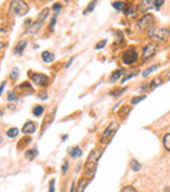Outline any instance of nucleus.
I'll return each instance as SVG.
<instances>
[{"instance_id":"obj_1","label":"nucleus","mask_w":170,"mask_h":192,"mask_svg":"<svg viewBox=\"0 0 170 192\" xmlns=\"http://www.w3.org/2000/svg\"><path fill=\"white\" fill-rule=\"evenodd\" d=\"M11 9L17 14V16H25L29 12V7L25 2H21V0H14L11 3Z\"/></svg>"},{"instance_id":"obj_2","label":"nucleus","mask_w":170,"mask_h":192,"mask_svg":"<svg viewBox=\"0 0 170 192\" xmlns=\"http://www.w3.org/2000/svg\"><path fill=\"white\" fill-rule=\"evenodd\" d=\"M116 127H118V124H116L115 122H113L111 124L106 128V131H105V135L102 136V139H101V142L102 144H108L109 140L113 137V135L115 134V130H116Z\"/></svg>"},{"instance_id":"obj_3","label":"nucleus","mask_w":170,"mask_h":192,"mask_svg":"<svg viewBox=\"0 0 170 192\" xmlns=\"http://www.w3.org/2000/svg\"><path fill=\"white\" fill-rule=\"evenodd\" d=\"M138 60V52L135 50H127L123 54V63L130 66V64H134Z\"/></svg>"},{"instance_id":"obj_4","label":"nucleus","mask_w":170,"mask_h":192,"mask_svg":"<svg viewBox=\"0 0 170 192\" xmlns=\"http://www.w3.org/2000/svg\"><path fill=\"white\" fill-rule=\"evenodd\" d=\"M29 76H30V78L37 84V85H46L47 84V80L48 77L42 75V73H34V72H30L29 73Z\"/></svg>"},{"instance_id":"obj_5","label":"nucleus","mask_w":170,"mask_h":192,"mask_svg":"<svg viewBox=\"0 0 170 192\" xmlns=\"http://www.w3.org/2000/svg\"><path fill=\"white\" fill-rule=\"evenodd\" d=\"M156 51H157V46L154 45V43H149V45H147L144 47L143 59L144 60H147V59H149L150 56H153L154 54H156Z\"/></svg>"},{"instance_id":"obj_6","label":"nucleus","mask_w":170,"mask_h":192,"mask_svg":"<svg viewBox=\"0 0 170 192\" xmlns=\"http://www.w3.org/2000/svg\"><path fill=\"white\" fill-rule=\"evenodd\" d=\"M150 36L153 38L158 39V41H164V39L168 37V30L164 28H158V29H154V30L150 33Z\"/></svg>"},{"instance_id":"obj_7","label":"nucleus","mask_w":170,"mask_h":192,"mask_svg":"<svg viewBox=\"0 0 170 192\" xmlns=\"http://www.w3.org/2000/svg\"><path fill=\"white\" fill-rule=\"evenodd\" d=\"M152 24H153V16H152V14H145V16H144L142 20H139L138 26H139L140 29H144V28L150 26Z\"/></svg>"},{"instance_id":"obj_8","label":"nucleus","mask_w":170,"mask_h":192,"mask_svg":"<svg viewBox=\"0 0 170 192\" xmlns=\"http://www.w3.org/2000/svg\"><path fill=\"white\" fill-rule=\"evenodd\" d=\"M36 128H37L36 123H33V122H28V123H25V124H24L21 132H22V134H25V135L34 134V132H36Z\"/></svg>"},{"instance_id":"obj_9","label":"nucleus","mask_w":170,"mask_h":192,"mask_svg":"<svg viewBox=\"0 0 170 192\" xmlns=\"http://www.w3.org/2000/svg\"><path fill=\"white\" fill-rule=\"evenodd\" d=\"M102 156V150L101 149H96V150H93L92 153L89 154V157H88V164H97V161L100 160V157Z\"/></svg>"},{"instance_id":"obj_10","label":"nucleus","mask_w":170,"mask_h":192,"mask_svg":"<svg viewBox=\"0 0 170 192\" xmlns=\"http://www.w3.org/2000/svg\"><path fill=\"white\" fill-rule=\"evenodd\" d=\"M41 26H42V21H40V20H37L36 22H33V25L30 26V29H29L28 32L30 33V34H36V33H38V32H40Z\"/></svg>"},{"instance_id":"obj_11","label":"nucleus","mask_w":170,"mask_h":192,"mask_svg":"<svg viewBox=\"0 0 170 192\" xmlns=\"http://www.w3.org/2000/svg\"><path fill=\"white\" fill-rule=\"evenodd\" d=\"M85 169H86V176L88 178H92V176L94 175V173H96V165L94 164H86V166H85Z\"/></svg>"},{"instance_id":"obj_12","label":"nucleus","mask_w":170,"mask_h":192,"mask_svg":"<svg viewBox=\"0 0 170 192\" xmlns=\"http://www.w3.org/2000/svg\"><path fill=\"white\" fill-rule=\"evenodd\" d=\"M54 54H51V52H48V51H45V52H42V60L45 62V63H51V62H54Z\"/></svg>"},{"instance_id":"obj_13","label":"nucleus","mask_w":170,"mask_h":192,"mask_svg":"<svg viewBox=\"0 0 170 192\" xmlns=\"http://www.w3.org/2000/svg\"><path fill=\"white\" fill-rule=\"evenodd\" d=\"M25 46H26V41H25V39H22L21 42L17 43L16 48H14V54H22L24 50H25Z\"/></svg>"},{"instance_id":"obj_14","label":"nucleus","mask_w":170,"mask_h":192,"mask_svg":"<svg viewBox=\"0 0 170 192\" xmlns=\"http://www.w3.org/2000/svg\"><path fill=\"white\" fill-rule=\"evenodd\" d=\"M43 111H45V107L43 106H36L33 110V115L34 116H41L43 114Z\"/></svg>"},{"instance_id":"obj_15","label":"nucleus","mask_w":170,"mask_h":192,"mask_svg":"<svg viewBox=\"0 0 170 192\" xmlns=\"http://www.w3.org/2000/svg\"><path fill=\"white\" fill-rule=\"evenodd\" d=\"M123 73H124V71H123V70H119V71H116L115 73H113V76H111V78H110V81H111V82H114V81H116V80H118V78H119L120 76H122V75H123Z\"/></svg>"},{"instance_id":"obj_16","label":"nucleus","mask_w":170,"mask_h":192,"mask_svg":"<svg viewBox=\"0 0 170 192\" xmlns=\"http://www.w3.org/2000/svg\"><path fill=\"white\" fill-rule=\"evenodd\" d=\"M81 154H82V152H81V149H80L79 146H75L74 149L71 150V156L74 157V158H75V157H80Z\"/></svg>"},{"instance_id":"obj_17","label":"nucleus","mask_w":170,"mask_h":192,"mask_svg":"<svg viewBox=\"0 0 170 192\" xmlns=\"http://www.w3.org/2000/svg\"><path fill=\"white\" fill-rule=\"evenodd\" d=\"M86 184H88V182L82 179V180L80 182V183H79V187H77V191H76V192H84V190H85Z\"/></svg>"},{"instance_id":"obj_18","label":"nucleus","mask_w":170,"mask_h":192,"mask_svg":"<svg viewBox=\"0 0 170 192\" xmlns=\"http://www.w3.org/2000/svg\"><path fill=\"white\" fill-rule=\"evenodd\" d=\"M48 12H50V11H48V8H45V9H43V11L40 13V17H38V20H40V21H43V20H46Z\"/></svg>"},{"instance_id":"obj_19","label":"nucleus","mask_w":170,"mask_h":192,"mask_svg":"<svg viewBox=\"0 0 170 192\" xmlns=\"http://www.w3.org/2000/svg\"><path fill=\"white\" fill-rule=\"evenodd\" d=\"M164 146L166 148V149L170 150V134L164 136Z\"/></svg>"},{"instance_id":"obj_20","label":"nucleus","mask_w":170,"mask_h":192,"mask_svg":"<svg viewBox=\"0 0 170 192\" xmlns=\"http://www.w3.org/2000/svg\"><path fill=\"white\" fill-rule=\"evenodd\" d=\"M7 135L9 137H16L18 135V130H17V128H9L8 132H7Z\"/></svg>"},{"instance_id":"obj_21","label":"nucleus","mask_w":170,"mask_h":192,"mask_svg":"<svg viewBox=\"0 0 170 192\" xmlns=\"http://www.w3.org/2000/svg\"><path fill=\"white\" fill-rule=\"evenodd\" d=\"M7 100L9 101V102H13V101H17L18 100V97L16 96V93H14V92H9L8 93V97H7Z\"/></svg>"},{"instance_id":"obj_22","label":"nucleus","mask_w":170,"mask_h":192,"mask_svg":"<svg viewBox=\"0 0 170 192\" xmlns=\"http://www.w3.org/2000/svg\"><path fill=\"white\" fill-rule=\"evenodd\" d=\"M36 156H37V150H36V149H34V150H29L28 153H26V158H29V160H33Z\"/></svg>"},{"instance_id":"obj_23","label":"nucleus","mask_w":170,"mask_h":192,"mask_svg":"<svg viewBox=\"0 0 170 192\" xmlns=\"http://www.w3.org/2000/svg\"><path fill=\"white\" fill-rule=\"evenodd\" d=\"M162 81L160 80V78H154V80L150 82V89H154V88H156L157 85H160V84H161Z\"/></svg>"},{"instance_id":"obj_24","label":"nucleus","mask_w":170,"mask_h":192,"mask_svg":"<svg viewBox=\"0 0 170 192\" xmlns=\"http://www.w3.org/2000/svg\"><path fill=\"white\" fill-rule=\"evenodd\" d=\"M131 169H132L134 171H139L140 170V165L136 161H131Z\"/></svg>"},{"instance_id":"obj_25","label":"nucleus","mask_w":170,"mask_h":192,"mask_svg":"<svg viewBox=\"0 0 170 192\" xmlns=\"http://www.w3.org/2000/svg\"><path fill=\"white\" fill-rule=\"evenodd\" d=\"M124 12H126V14H127L128 17H132L134 14H135V12H136V9H135L134 7H131V8H128V9H126Z\"/></svg>"},{"instance_id":"obj_26","label":"nucleus","mask_w":170,"mask_h":192,"mask_svg":"<svg viewBox=\"0 0 170 192\" xmlns=\"http://www.w3.org/2000/svg\"><path fill=\"white\" fill-rule=\"evenodd\" d=\"M156 70H157V66H153V67H150L149 70H147V71H144V72H143V76H144V77H147V76L149 75L150 72H153V71H156Z\"/></svg>"},{"instance_id":"obj_27","label":"nucleus","mask_w":170,"mask_h":192,"mask_svg":"<svg viewBox=\"0 0 170 192\" xmlns=\"http://www.w3.org/2000/svg\"><path fill=\"white\" fill-rule=\"evenodd\" d=\"M143 100H145V96H142V97H135V98H132V100H131V103H132V105H135V103H139L140 101H143Z\"/></svg>"},{"instance_id":"obj_28","label":"nucleus","mask_w":170,"mask_h":192,"mask_svg":"<svg viewBox=\"0 0 170 192\" xmlns=\"http://www.w3.org/2000/svg\"><path fill=\"white\" fill-rule=\"evenodd\" d=\"M105 45H106V39H102V41H100V42L96 45V48H97V50H101V48L104 47Z\"/></svg>"},{"instance_id":"obj_29","label":"nucleus","mask_w":170,"mask_h":192,"mask_svg":"<svg viewBox=\"0 0 170 192\" xmlns=\"http://www.w3.org/2000/svg\"><path fill=\"white\" fill-rule=\"evenodd\" d=\"M96 2H92L90 4H89V7H88V9H86V11H85V13H89V12H92V11H93V8L96 7Z\"/></svg>"},{"instance_id":"obj_30","label":"nucleus","mask_w":170,"mask_h":192,"mask_svg":"<svg viewBox=\"0 0 170 192\" xmlns=\"http://www.w3.org/2000/svg\"><path fill=\"white\" fill-rule=\"evenodd\" d=\"M113 6H114V8H116V9H122V7L124 6V3H123V2H116V3L113 4Z\"/></svg>"},{"instance_id":"obj_31","label":"nucleus","mask_w":170,"mask_h":192,"mask_svg":"<svg viewBox=\"0 0 170 192\" xmlns=\"http://www.w3.org/2000/svg\"><path fill=\"white\" fill-rule=\"evenodd\" d=\"M48 192H55V180L50 182V188H48Z\"/></svg>"},{"instance_id":"obj_32","label":"nucleus","mask_w":170,"mask_h":192,"mask_svg":"<svg viewBox=\"0 0 170 192\" xmlns=\"http://www.w3.org/2000/svg\"><path fill=\"white\" fill-rule=\"evenodd\" d=\"M18 75V68H13V71L11 73V78H16Z\"/></svg>"},{"instance_id":"obj_33","label":"nucleus","mask_w":170,"mask_h":192,"mask_svg":"<svg viewBox=\"0 0 170 192\" xmlns=\"http://www.w3.org/2000/svg\"><path fill=\"white\" fill-rule=\"evenodd\" d=\"M122 192H136L134 188H131V187H127V188H124Z\"/></svg>"},{"instance_id":"obj_34","label":"nucleus","mask_w":170,"mask_h":192,"mask_svg":"<svg viewBox=\"0 0 170 192\" xmlns=\"http://www.w3.org/2000/svg\"><path fill=\"white\" fill-rule=\"evenodd\" d=\"M4 86H6V81H3V82H2V86H0V96H2V94H3Z\"/></svg>"},{"instance_id":"obj_35","label":"nucleus","mask_w":170,"mask_h":192,"mask_svg":"<svg viewBox=\"0 0 170 192\" xmlns=\"http://www.w3.org/2000/svg\"><path fill=\"white\" fill-rule=\"evenodd\" d=\"M62 8V6H60V4L59 3H56V4H54V9H55V11H59V9Z\"/></svg>"},{"instance_id":"obj_36","label":"nucleus","mask_w":170,"mask_h":192,"mask_svg":"<svg viewBox=\"0 0 170 192\" xmlns=\"http://www.w3.org/2000/svg\"><path fill=\"white\" fill-rule=\"evenodd\" d=\"M154 4H156L157 7H160V6H162V4H164V0H160V2H154Z\"/></svg>"},{"instance_id":"obj_37","label":"nucleus","mask_w":170,"mask_h":192,"mask_svg":"<svg viewBox=\"0 0 170 192\" xmlns=\"http://www.w3.org/2000/svg\"><path fill=\"white\" fill-rule=\"evenodd\" d=\"M68 169V162H64V167H63V173H66Z\"/></svg>"},{"instance_id":"obj_38","label":"nucleus","mask_w":170,"mask_h":192,"mask_svg":"<svg viewBox=\"0 0 170 192\" xmlns=\"http://www.w3.org/2000/svg\"><path fill=\"white\" fill-rule=\"evenodd\" d=\"M3 50H4V43H3L2 41H0V54H2Z\"/></svg>"},{"instance_id":"obj_39","label":"nucleus","mask_w":170,"mask_h":192,"mask_svg":"<svg viewBox=\"0 0 170 192\" xmlns=\"http://www.w3.org/2000/svg\"><path fill=\"white\" fill-rule=\"evenodd\" d=\"M164 192H170V187H165V190Z\"/></svg>"},{"instance_id":"obj_40","label":"nucleus","mask_w":170,"mask_h":192,"mask_svg":"<svg viewBox=\"0 0 170 192\" xmlns=\"http://www.w3.org/2000/svg\"><path fill=\"white\" fill-rule=\"evenodd\" d=\"M75 191V184H72V187H71V191L70 192H74Z\"/></svg>"},{"instance_id":"obj_41","label":"nucleus","mask_w":170,"mask_h":192,"mask_svg":"<svg viewBox=\"0 0 170 192\" xmlns=\"http://www.w3.org/2000/svg\"><path fill=\"white\" fill-rule=\"evenodd\" d=\"M2 141H3V136H0V144H2Z\"/></svg>"},{"instance_id":"obj_42","label":"nucleus","mask_w":170,"mask_h":192,"mask_svg":"<svg viewBox=\"0 0 170 192\" xmlns=\"http://www.w3.org/2000/svg\"><path fill=\"white\" fill-rule=\"evenodd\" d=\"M166 76H168V77H170V72H168V73H166Z\"/></svg>"},{"instance_id":"obj_43","label":"nucleus","mask_w":170,"mask_h":192,"mask_svg":"<svg viewBox=\"0 0 170 192\" xmlns=\"http://www.w3.org/2000/svg\"><path fill=\"white\" fill-rule=\"evenodd\" d=\"M168 33H170V30H169V32H168Z\"/></svg>"},{"instance_id":"obj_44","label":"nucleus","mask_w":170,"mask_h":192,"mask_svg":"<svg viewBox=\"0 0 170 192\" xmlns=\"http://www.w3.org/2000/svg\"><path fill=\"white\" fill-rule=\"evenodd\" d=\"M0 115H2V112H0Z\"/></svg>"}]
</instances>
